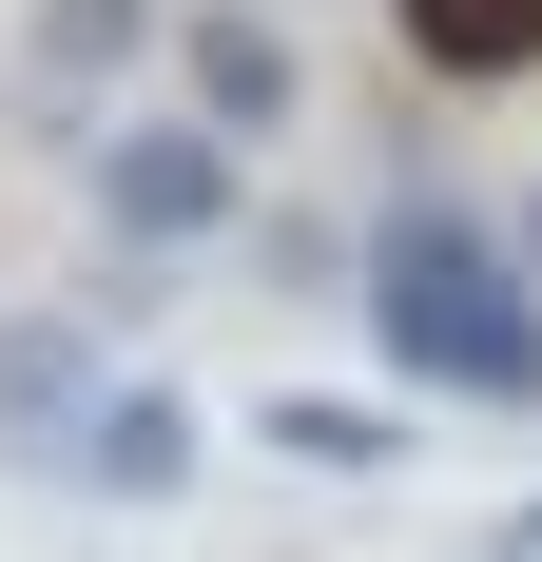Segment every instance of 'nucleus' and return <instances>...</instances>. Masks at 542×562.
<instances>
[{"label": "nucleus", "instance_id": "nucleus-1", "mask_svg": "<svg viewBox=\"0 0 542 562\" xmlns=\"http://www.w3.org/2000/svg\"><path fill=\"white\" fill-rule=\"evenodd\" d=\"M349 291H369V330L407 349L445 407H542V272L465 214V194H387L369 252H349Z\"/></svg>", "mask_w": 542, "mask_h": 562}, {"label": "nucleus", "instance_id": "nucleus-9", "mask_svg": "<svg viewBox=\"0 0 542 562\" xmlns=\"http://www.w3.org/2000/svg\"><path fill=\"white\" fill-rule=\"evenodd\" d=\"M504 543H523V562H542V505H504Z\"/></svg>", "mask_w": 542, "mask_h": 562}, {"label": "nucleus", "instance_id": "nucleus-10", "mask_svg": "<svg viewBox=\"0 0 542 562\" xmlns=\"http://www.w3.org/2000/svg\"><path fill=\"white\" fill-rule=\"evenodd\" d=\"M523 272H542V214H523Z\"/></svg>", "mask_w": 542, "mask_h": 562}, {"label": "nucleus", "instance_id": "nucleus-2", "mask_svg": "<svg viewBox=\"0 0 542 562\" xmlns=\"http://www.w3.org/2000/svg\"><path fill=\"white\" fill-rule=\"evenodd\" d=\"M98 233H116V252H214V233H233V136H214V116L98 136Z\"/></svg>", "mask_w": 542, "mask_h": 562}, {"label": "nucleus", "instance_id": "nucleus-6", "mask_svg": "<svg viewBox=\"0 0 542 562\" xmlns=\"http://www.w3.org/2000/svg\"><path fill=\"white\" fill-rule=\"evenodd\" d=\"M387 20H407L427 78H523L542 58V0H387Z\"/></svg>", "mask_w": 542, "mask_h": 562}, {"label": "nucleus", "instance_id": "nucleus-5", "mask_svg": "<svg viewBox=\"0 0 542 562\" xmlns=\"http://www.w3.org/2000/svg\"><path fill=\"white\" fill-rule=\"evenodd\" d=\"M78 485H116V505H174V485H194V407H174V389H98V427H78Z\"/></svg>", "mask_w": 542, "mask_h": 562}, {"label": "nucleus", "instance_id": "nucleus-3", "mask_svg": "<svg viewBox=\"0 0 542 562\" xmlns=\"http://www.w3.org/2000/svg\"><path fill=\"white\" fill-rule=\"evenodd\" d=\"M174 78H194V116H214L233 156H252V136H291V98H310V78H291V40H271V0L174 20Z\"/></svg>", "mask_w": 542, "mask_h": 562}, {"label": "nucleus", "instance_id": "nucleus-7", "mask_svg": "<svg viewBox=\"0 0 542 562\" xmlns=\"http://www.w3.org/2000/svg\"><path fill=\"white\" fill-rule=\"evenodd\" d=\"M156 40H174L156 0H39V98H98L116 58H156Z\"/></svg>", "mask_w": 542, "mask_h": 562}, {"label": "nucleus", "instance_id": "nucleus-4", "mask_svg": "<svg viewBox=\"0 0 542 562\" xmlns=\"http://www.w3.org/2000/svg\"><path fill=\"white\" fill-rule=\"evenodd\" d=\"M78 427H98V330H78V311H20V330H0V447L78 465Z\"/></svg>", "mask_w": 542, "mask_h": 562}, {"label": "nucleus", "instance_id": "nucleus-8", "mask_svg": "<svg viewBox=\"0 0 542 562\" xmlns=\"http://www.w3.org/2000/svg\"><path fill=\"white\" fill-rule=\"evenodd\" d=\"M271 447L291 465H387V407H271Z\"/></svg>", "mask_w": 542, "mask_h": 562}]
</instances>
